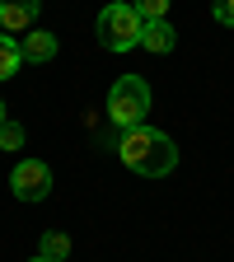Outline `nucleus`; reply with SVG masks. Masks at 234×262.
<instances>
[{
	"label": "nucleus",
	"mask_w": 234,
	"mask_h": 262,
	"mask_svg": "<svg viewBox=\"0 0 234 262\" xmlns=\"http://www.w3.org/2000/svg\"><path fill=\"white\" fill-rule=\"evenodd\" d=\"M38 10H42V0H0V28L5 33H28Z\"/></svg>",
	"instance_id": "5"
},
{
	"label": "nucleus",
	"mask_w": 234,
	"mask_h": 262,
	"mask_svg": "<svg viewBox=\"0 0 234 262\" xmlns=\"http://www.w3.org/2000/svg\"><path fill=\"white\" fill-rule=\"evenodd\" d=\"M19 66H24V56H19V42H14V38H0V80L19 75Z\"/></svg>",
	"instance_id": "8"
},
{
	"label": "nucleus",
	"mask_w": 234,
	"mask_h": 262,
	"mask_svg": "<svg viewBox=\"0 0 234 262\" xmlns=\"http://www.w3.org/2000/svg\"><path fill=\"white\" fill-rule=\"evenodd\" d=\"M19 56L42 66V61L56 56V38H52V33H42V28H33V33H24V38H19Z\"/></svg>",
	"instance_id": "6"
},
{
	"label": "nucleus",
	"mask_w": 234,
	"mask_h": 262,
	"mask_svg": "<svg viewBox=\"0 0 234 262\" xmlns=\"http://www.w3.org/2000/svg\"><path fill=\"white\" fill-rule=\"evenodd\" d=\"M131 5H136V14L145 24H159L164 14H169V0H131Z\"/></svg>",
	"instance_id": "10"
},
{
	"label": "nucleus",
	"mask_w": 234,
	"mask_h": 262,
	"mask_svg": "<svg viewBox=\"0 0 234 262\" xmlns=\"http://www.w3.org/2000/svg\"><path fill=\"white\" fill-rule=\"evenodd\" d=\"M0 150H24V126L19 122H0Z\"/></svg>",
	"instance_id": "11"
},
{
	"label": "nucleus",
	"mask_w": 234,
	"mask_h": 262,
	"mask_svg": "<svg viewBox=\"0 0 234 262\" xmlns=\"http://www.w3.org/2000/svg\"><path fill=\"white\" fill-rule=\"evenodd\" d=\"M211 14H216V24L234 28V0H211Z\"/></svg>",
	"instance_id": "12"
},
{
	"label": "nucleus",
	"mask_w": 234,
	"mask_h": 262,
	"mask_svg": "<svg viewBox=\"0 0 234 262\" xmlns=\"http://www.w3.org/2000/svg\"><path fill=\"white\" fill-rule=\"evenodd\" d=\"M42 257L66 262V257H71V239H66V234H42Z\"/></svg>",
	"instance_id": "9"
},
{
	"label": "nucleus",
	"mask_w": 234,
	"mask_h": 262,
	"mask_svg": "<svg viewBox=\"0 0 234 262\" xmlns=\"http://www.w3.org/2000/svg\"><path fill=\"white\" fill-rule=\"evenodd\" d=\"M0 122H5V103H0Z\"/></svg>",
	"instance_id": "14"
},
{
	"label": "nucleus",
	"mask_w": 234,
	"mask_h": 262,
	"mask_svg": "<svg viewBox=\"0 0 234 262\" xmlns=\"http://www.w3.org/2000/svg\"><path fill=\"white\" fill-rule=\"evenodd\" d=\"M117 155L131 173H141V178H164V173H174V164H178V145L164 136V131L155 126H131L122 131V141H117Z\"/></svg>",
	"instance_id": "1"
},
{
	"label": "nucleus",
	"mask_w": 234,
	"mask_h": 262,
	"mask_svg": "<svg viewBox=\"0 0 234 262\" xmlns=\"http://www.w3.org/2000/svg\"><path fill=\"white\" fill-rule=\"evenodd\" d=\"M141 38H145V19L136 14V5H108L98 14V42L108 52H131L141 47Z\"/></svg>",
	"instance_id": "3"
},
{
	"label": "nucleus",
	"mask_w": 234,
	"mask_h": 262,
	"mask_svg": "<svg viewBox=\"0 0 234 262\" xmlns=\"http://www.w3.org/2000/svg\"><path fill=\"white\" fill-rule=\"evenodd\" d=\"M145 113H150V84H145L141 75H122V80L108 89V117H113L122 131H131V126L145 122Z\"/></svg>",
	"instance_id": "2"
},
{
	"label": "nucleus",
	"mask_w": 234,
	"mask_h": 262,
	"mask_svg": "<svg viewBox=\"0 0 234 262\" xmlns=\"http://www.w3.org/2000/svg\"><path fill=\"white\" fill-rule=\"evenodd\" d=\"M10 187H14L19 202H42V196L52 192V169H47L42 159H19V164H14Z\"/></svg>",
	"instance_id": "4"
},
{
	"label": "nucleus",
	"mask_w": 234,
	"mask_h": 262,
	"mask_svg": "<svg viewBox=\"0 0 234 262\" xmlns=\"http://www.w3.org/2000/svg\"><path fill=\"white\" fill-rule=\"evenodd\" d=\"M141 47H145V52H155V56L174 52V47H178V33H174V24H169V19L145 24V38H141Z\"/></svg>",
	"instance_id": "7"
},
{
	"label": "nucleus",
	"mask_w": 234,
	"mask_h": 262,
	"mask_svg": "<svg viewBox=\"0 0 234 262\" xmlns=\"http://www.w3.org/2000/svg\"><path fill=\"white\" fill-rule=\"evenodd\" d=\"M28 262H52V257H42V253H38V257H28Z\"/></svg>",
	"instance_id": "13"
}]
</instances>
